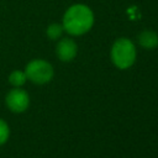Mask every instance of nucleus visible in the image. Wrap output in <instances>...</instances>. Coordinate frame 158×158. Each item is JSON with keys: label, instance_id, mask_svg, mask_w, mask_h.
Returning <instances> with one entry per match:
<instances>
[{"label": "nucleus", "instance_id": "39448f33", "mask_svg": "<svg viewBox=\"0 0 158 158\" xmlns=\"http://www.w3.org/2000/svg\"><path fill=\"white\" fill-rule=\"evenodd\" d=\"M77 53H78V46L69 37L62 38L56 46V54H57L58 59L62 62L73 60L75 58Z\"/></svg>", "mask_w": 158, "mask_h": 158}, {"label": "nucleus", "instance_id": "f257e3e1", "mask_svg": "<svg viewBox=\"0 0 158 158\" xmlns=\"http://www.w3.org/2000/svg\"><path fill=\"white\" fill-rule=\"evenodd\" d=\"M93 25L94 14L91 9L84 4H74L64 12L62 26L64 31L72 36H81L86 33Z\"/></svg>", "mask_w": 158, "mask_h": 158}, {"label": "nucleus", "instance_id": "f03ea898", "mask_svg": "<svg viewBox=\"0 0 158 158\" xmlns=\"http://www.w3.org/2000/svg\"><path fill=\"white\" fill-rule=\"evenodd\" d=\"M111 60L118 69H128L136 60V47L128 38H117L111 47Z\"/></svg>", "mask_w": 158, "mask_h": 158}, {"label": "nucleus", "instance_id": "6e6552de", "mask_svg": "<svg viewBox=\"0 0 158 158\" xmlns=\"http://www.w3.org/2000/svg\"><path fill=\"white\" fill-rule=\"evenodd\" d=\"M63 31H64V28H63L62 23L54 22V23H51V25L47 27L46 33H47V37H48L49 40H58V38L62 36Z\"/></svg>", "mask_w": 158, "mask_h": 158}, {"label": "nucleus", "instance_id": "20e7f679", "mask_svg": "<svg viewBox=\"0 0 158 158\" xmlns=\"http://www.w3.org/2000/svg\"><path fill=\"white\" fill-rule=\"evenodd\" d=\"M5 105L14 114L25 112L30 106V95L25 89L12 88L5 96Z\"/></svg>", "mask_w": 158, "mask_h": 158}, {"label": "nucleus", "instance_id": "1a4fd4ad", "mask_svg": "<svg viewBox=\"0 0 158 158\" xmlns=\"http://www.w3.org/2000/svg\"><path fill=\"white\" fill-rule=\"evenodd\" d=\"M10 138V126L9 123L0 118V146L5 144Z\"/></svg>", "mask_w": 158, "mask_h": 158}, {"label": "nucleus", "instance_id": "423d86ee", "mask_svg": "<svg viewBox=\"0 0 158 158\" xmlns=\"http://www.w3.org/2000/svg\"><path fill=\"white\" fill-rule=\"evenodd\" d=\"M138 43L141 47L146 48V49H153L158 46V33L152 31V30H144L142 31L138 37Z\"/></svg>", "mask_w": 158, "mask_h": 158}, {"label": "nucleus", "instance_id": "7ed1b4c3", "mask_svg": "<svg viewBox=\"0 0 158 158\" xmlns=\"http://www.w3.org/2000/svg\"><path fill=\"white\" fill-rule=\"evenodd\" d=\"M25 74L27 77V80H30L31 83L42 85L49 83L53 79L54 69L49 62L37 58L27 63L25 68Z\"/></svg>", "mask_w": 158, "mask_h": 158}, {"label": "nucleus", "instance_id": "0eeeda50", "mask_svg": "<svg viewBox=\"0 0 158 158\" xmlns=\"http://www.w3.org/2000/svg\"><path fill=\"white\" fill-rule=\"evenodd\" d=\"M9 83L12 88H21L27 81V77L25 74V70L15 69L9 74Z\"/></svg>", "mask_w": 158, "mask_h": 158}]
</instances>
